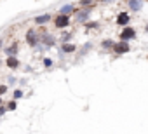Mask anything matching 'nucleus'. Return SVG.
Masks as SVG:
<instances>
[{
	"label": "nucleus",
	"instance_id": "obj_1",
	"mask_svg": "<svg viewBox=\"0 0 148 134\" xmlns=\"http://www.w3.org/2000/svg\"><path fill=\"white\" fill-rule=\"evenodd\" d=\"M73 16L79 25H84L91 16V7H80V11H73Z\"/></svg>",
	"mask_w": 148,
	"mask_h": 134
},
{
	"label": "nucleus",
	"instance_id": "obj_2",
	"mask_svg": "<svg viewBox=\"0 0 148 134\" xmlns=\"http://www.w3.org/2000/svg\"><path fill=\"white\" fill-rule=\"evenodd\" d=\"M52 21H54V26H56L58 30H63V28H66V26L70 25V16L58 14L56 18H52Z\"/></svg>",
	"mask_w": 148,
	"mask_h": 134
},
{
	"label": "nucleus",
	"instance_id": "obj_3",
	"mask_svg": "<svg viewBox=\"0 0 148 134\" xmlns=\"http://www.w3.org/2000/svg\"><path fill=\"white\" fill-rule=\"evenodd\" d=\"M25 40H26V44L30 47H37L38 45V33L35 30H28L26 35H25Z\"/></svg>",
	"mask_w": 148,
	"mask_h": 134
},
{
	"label": "nucleus",
	"instance_id": "obj_4",
	"mask_svg": "<svg viewBox=\"0 0 148 134\" xmlns=\"http://www.w3.org/2000/svg\"><path fill=\"white\" fill-rule=\"evenodd\" d=\"M38 42H42L45 47H54V45H56V38H54L52 35H49L47 31H42V33L38 35Z\"/></svg>",
	"mask_w": 148,
	"mask_h": 134
},
{
	"label": "nucleus",
	"instance_id": "obj_5",
	"mask_svg": "<svg viewBox=\"0 0 148 134\" xmlns=\"http://www.w3.org/2000/svg\"><path fill=\"white\" fill-rule=\"evenodd\" d=\"M136 38V30L131 28V26H125L122 31H120V40L124 42H129V40H134Z\"/></svg>",
	"mask_w": 148,
	"mask_h": 134
},
{
	"label": "nucleus",
	"instance_id": "obj_6",
	"mask_svg": "<svg viewBox=\"0 0 148 134\" xmlns=\"http://www.w3.org/2000/svg\"><path fill=\"white\" fill-rule=\"evenodd\" d=\"M113 51H115V54H125V52H129L131 51V47H129V44L127 42H124V40H120V42H117V44H113V47H112Z\"/></svg>",
	"mask_w": 148,
	"mask_h": 134
},
{
	"label": "nucleus",
	"instance_id": "obj_7",
	"mask_svg": "<svg viewBox=\"0 0 148 134\" xmlns=\"http://www.w3.org/2000/svg\"><path fill=\"white\" fill-rule=\"evenodd\" d=\"M127 5H129V9H131L132 12H138V11H141V9H143L145 0H129Z\"/></svg>",
	"mask_w": 148,
	"mask_h": 134
},
{
	"label": "nucleus",
	"instance_id": "obj_8",
	"mask_svg": "<svg viewBox=\"0 0 148 134\" xmlns=\"http://www.w3.org/2000/svg\"><path fill=\"white\" fill-rule=\"evenodd\" d=\"M129 21H131V16H129L127 12H120V14L117 16V19H115V23H117L119 26H127Z\"/></svg>",
	"mask_w": 148,
	"mask_h": 134
},
{
	"label": "nucleus",
	"instance_id": "obj_9",
	"mask_svg": "<svg viewBox=\"0 0 148 134\" xmlns=\"http://www.w3.org/2000/svg\"><path fill=\"white\" fill-rule=\"evenodd\" d=\"M5 64H7V68H11V70H16V68H19V59L16 57V56H7V59H5Z\"/></svg>",
	"mask_w": 148,
	"mask_h": 134
},
{
	"label": "nucleus",
	"instance_id": "obj_10",
	"mask_svg": "<svg viewBox=\"0 0 148 134\" xmlns=\"http://www.w3.org/2000/svg\"><path fill=\"white\" fill-rule=\"evenodd\" d=\"M51 19H52L51 14H40V16H37L33 21H35V25H47V23H51Z\"/></svg>",
	"mask_w": 148,
	"mask_h": 134
},
{
	"label": "nucleus",
	"instance_id": "obj_11",
	"mask_svg": "<svg viewBox=\"0 0 148 134\" xmlns=\"http://www.w3.org/2000/svg\"><path fill=\"white\" fill-rule=\"evenodd\" d=\"M73 11H75V7H73V4H64L59 7V14H64V16H71Z\"/></svg>",
	"mask_w": 148,
	"mask_h": 134
},
{
	"label": "nucleus",
	"instance_id": "obj_12",
	"mask_svg": "<svg viewBox=\"0 0 148 134\" xmlns=\"http://www.w3.org/2000/svg\"><path fill=\"white\" fill-rule=\"evenodd\" d=\"M61 51L66 52V54H71V52H75V51H77V45H75V44H71V42H63Z\"/></svg>",
	"mask_w": 148,
	"mask_h": 134
},
{
	"label": "nucleus",
	"instance_id": "obj_13",
	"mask_svg": "<svg viewBox=\"0 0 148 134\" xmlns=\"http://www.w3.org/2000/svg\"><path fill=\"white\" fill-rule=\"evenodd\" d=\"M5 52H7V56H16V54L19 52V47H18V44H12V45L5 47Z\"/></svg>",
	"mask_w": 148,
	"mask_h": 134
},
{
	"label": "nucleus",
	"instance_id": "obj_14",
	"mask_svg": "<svg viewBox=\"0 0 148 134\" xmlns=\"http://www.w3.org/2000/svg\"><path fill=\"white\" fill-rule=\"evenodd\" d=\"M96 0H79V7H92Z\"/></svg>",
	"mask_w": 148,
	"mask_h": 134
},
{
	"label": "nucleus",
	"instance_id": "obj_15",
	"mask_svg": "<svg viewBox=\"0 0 148 134\" xmlns=\"http://www.w3.org/2000/svg\"><path fill=\"white\" fill-rule=\"evenodd\" d=\"M113 44H115V42H113L112 38H105V40L101 42V47H103V49H112Z\"/></svg>",
	"mask_w": 148,
	"mask_h": 134
},
{
	"label": "nucleus",
	"instance_id": "obj_16",
	"mask_svg": "<svg viewBox=\"0 0 148 134\" xmlns=\"http://www.w3.org/2000/svg\"><path fill=\"white\" fill-rule=\"evenodd\" d=\"M5 108H7V111H9V110H11V111H14V110L18 108V103H16V99H14V101H11L9 105H5Z\"/></svg>",
	"mask_w": 148,
	"mask_h": 134
},
{
	"label": "nucleus",
	"instance_id": "obj_17",
	"mask_svg": "<svg viewBox=\"0 0 148 134\" xmlns=\"http://www.w3.org/2000/svg\"><path fill=\"white\" fill-rule=\"evenodd\" d=\"M12 98H14V99H21V98H23V91H21V89H16V91L12 92Z\"/></svg>",
	"mask_w": 148,
	"mask_h": 134
},
{
	"label": "nucleus",
	"instance_id": "obj_18",
	"mask_svg": "<svg viewBox=\"0 0 148 134\" xmlns=\"http://www.w3.org/2000/svg\"><path fill=\"white\" fill-rule=\"evenodd\" d=\"M52 64H54V61L51 57H44V66H45V68H51Z\"/></svg>",
	"mask_w": 148,
	"mask_h": 134
},
{
	"label": "nucleus",
	"instance_id": "obj_19",
	"mask_svg": "<svg viewBox=\"0 0 148 134\" xmlns=\"http://www.w3.org/2000/svg\"><path fill=\"white\" fill-rule=\"evenodd\" d=\"M84 25H86L87 30H91V28H98V23H94V21H86Z\"/></svg>",
	"mask_w": 148,
	"mask_h": 134
},
{
	"label": "nucleus",
	"instance_id": "obj_20",
	"mask_svg": "<svg viewBox=\"0 0 148 134\" xmlns=\"http://www.w3.org/2000/svg\"><path fill=\"white\" fill-rule=\"evenodd\" d=\"M70 38H71V33H63V35H61V40H63V42H68Z\"/></svg>",
	"mask_w": 148,
	"mask_h": 134
},
{
	"label": "nucleus",
	"instance_id": "obj_21",
	"mask_svg": "<svg viewBox=\"0 0 148 134\" xmlns=\"http://www.w3.org/2000/svg\"><path fill=\"white\" fill-rule=\"evenodd\" d=\"M91 45H92V44H86V45H84V49L80 51V56H84V54H86V52H87V51L91 49Z\"/></svg>",
	"mask_w": 148,
	"mask_h": 134
},
{
	"label": "nucleus",
	"instance_id": "obj_22",
	"mask_svg": "<svg viewBox=\"0 0 148 134\" xmlns=\"http://www.w3.org/2000/svg\"><path fill=\"white\" fill-rule=\"evenodd\" d=\"M5 113H7V108H5L4 105H0V117H4Z\"/></svg>",
	"mask_w": 148,
	"mask_h": 134
},
{
	"label": "nucleus",
	"instance_id": "obj_23",
	"mask_svg": "<svg viewBox=\"0 0 148 134\" xmlns=\"http://www.w3.org/2000/svg\"><path fill=\"white\" fill-rule=\"evenodd\" d=\"M7 92V85H0V96Z\"/></svg>",
	"mask_w": 148,
	"mask_h": 134
},
{
	"label": "nucleus",
	"instance_id": "obj_24",
	"mask_svg": "<svg viewBox=\"0 0 148 134\" xmlns=\"http://www.w3.org/2000/svg\"><path fill=\"white\" fill-rule=\"evenodd\" d=\"M0 49H2V40H0Z\"/></svg>",
	"mask_w": 148,
	"mask_h": 134
},
{
	"label": "nucleus",
	"instance_id": "obj_25",
	"mask_svg": "<svg viewBox=\"0 0 148 134\" xmlns=\"http://www.w3.org/2000/svg\"><path fill=\"white\" fill-rule=\"evenodd\" d=\"M0 105H2V98H0Z\"/></svg>",
	"mask_w": 148,
	"mask_h": 134
}]
</instances>
